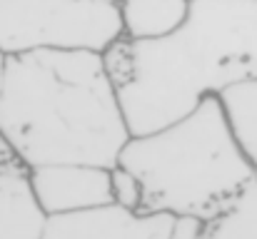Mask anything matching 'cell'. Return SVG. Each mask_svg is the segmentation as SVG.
I'll return each instance as SVG.
<instances>
[{"label": "cell", "mask_w": 257, "mask_h": 239, "mask_svg": "<svg viewBox=\"0 0 257 239\" xmlns=\"http://www.w3.org/2000/svg\"><path fill=\"white\" fill-rule=\"evenodd\" d=\"M3 65H5V55L0 53V82H3Z\"/></svg>", "instance_id": "14"}, {"label": "cell", "mask_w": 257, "mask_h": 239, "mask_svg": "<svg viewBox=\"0 0 257 239\" xmlns=\"http://www.w3.org/2000/svg\"><path fill=\"white\" fill-rule=\"evenodd\" d=\"M45 219L30 179L0 174V239H40Z\"/></svg>", "instance_id": "7"}, {"label": "cell", "mask_w": 257, "mask_h": 239, "mask_svg": "<svg viewBox=\"0 0 257 239\" xmlns=\"http://www.w3.org/2000/svg\"><path fill=\"white\" fill-rule=\"evenodd\" d=\"M0 174L8 177H30V164L20 155V150L10 142V137L0 130Z\"/></svg>", "instance_id": "12"}, {"label": "cell", "mask_w": 257, "mask_h": 239, "mask_svg": "<svg viewBox=\"0 0 257 239\" xmlns=\"http://www.w3.org/2000/svg\"><path fill=\"white\" fill-rule=\"evenodd\" d=\"M100 55L127 132L160 130L230 82L257 78V0H190L168 35H120Z\"/></svg>", "instance_id": "1"}, {"label": "cell", "mask_w": 257, "mask_h": 239, "mask_svg": "<svg viewBox=\"0 0 257 239\" xmlns=\"http://www.w3.org/2000/svg\"><path fill=\"white\" fill-rule=\"evenodd\" d=\"M215 97L235 145L257 169V78L235 80Z\"/></svg>", "instance_id": "8"}, {"label": "cell", "mask_w": 257, "mask_h": 239, "mask_svg": "<svg viewBox=\"0 0 257 239\" xmlns=\"http://www.w3.org/2000/svg\"><path fill=\"white\" fill-rule=\"evenodd\" d=\"M197 239H257V172L220 214L205 219Z\"/></svg>", "instance_id": "10"}, {"label": "cell", "mask_w": 257, "mask_h": 239, "mask_svg": "<svg viewBox=\"0 0 257 239\" xmlns=\"http://www.w3.org/2000/svg\"><path fill=\"white\" fill-rule=\"evenodd\" d=\"M115 164L143 184L140 212L212 219L257 169L235 145L215 95L170 125L130 135Z\"/></svg>", "instance_id": "3"}, {"label": "cell", "mask_w": 257, "mask_h": 239, "mask_svg": "<svg viewBox=\"0 0 257 239\" xmlns=\"http://www.w3.org/2000/svg\"><path fill=\"white\" fill-rule=\"evenodd\" d=\"M172 214L133 212L115 202L48 214L40 239H170Z\"/></svg>", "instance_id": "5"}, {"label": "cell", "mask_w": 257, "mask_h": 239, "mask_svg": "<svg viewBox=\"0 0 257 239\" xmlns=\"http://www.w3.org/2000/svg\"><path fill=\"white\" fill-rule=\"evenodd\" d=\"M30 187L45 214L78 212L112 202L110 167L55 162L30 167Z\"/></svg>", "instance_id": "6"}, {"label": "cell", "mask_w": 257, "mask_h": 239, "mask_svg": "<svg viewBox=\"0 0 257 239\" xmlns=\"http://www.w3.org/2000/svg\"><path fill=\"white\" fill-rule=\"evenodd\" d=\"M0 130L30 167L80 162L112 167L130 132L92 50H30L5 55Z\"/></svg>", "instance_id": "2"}, {"label": "cell", "mask_w": 257, "mask_h": 239, "mask_svg": "<svg viewBox=\"0 0 257 239\" xmlns=\"http://www.w3.org/2000/svg\"><path fill=\"white\" fill-rule=\"evenodd\" d=\"M122 35L117 0H0V53L92 50Z\"/></svg>", "instance_id": "4"}, {"label": "cell", "mask_w": 257, "mask_h": 239, "mask_svg": "<svg viewBox=\"0 0 257 239\" xmlns=\"http://www.w3.org/2000/svg\"><path fill=\"white\" fill-rule=\"evenodd\" d=\"M187 8L190 0H117L122 35L133 40L168 35L185 20Z\"/></svg>", "instance_id": "9"}, {"label": "cell", "mask_w": 257, "mask_h": 239, "mask_svg": "<svg viewBox=\"0 0 257 239\" xmlns=\"http://www.w3.org/2000/svg\"><path fill=\"white\" fill-rule=\"evenodd\" d=\"M205 219L190 217V214H172L170 239H197L202 232Z\"/></svg>", "instance_id": "13"}, {"label": "cell", "mask_w": 257, "mask_h": 239, "mask_svg": "<svg viewBox=\"0 0 257 239\" xmlns=\"http://www.w3.org/2000/svg\"><path fill=\"white\" fill-rule=\"evenodd\" d=\"M110 189H112V202L115 204H120L125 209H133V212H140L143 184L133 172H127L120 164H112L110 167Z\"/></svg>", "instance_id": "11"}]
</instances>
